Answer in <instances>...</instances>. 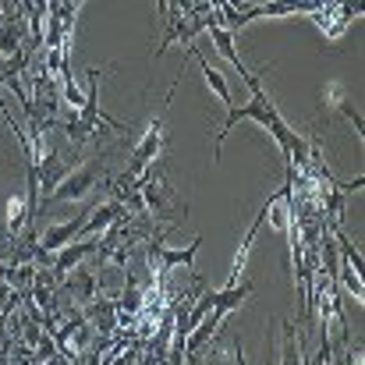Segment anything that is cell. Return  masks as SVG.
<instances>
[{"label": "cell", "instance_id": "cell-3", "mask_svg": "<svg viewBox=\"0 0 365 365\" xmlns=\"http://www.w3.org/2000/svg\"><path fill=\"white\" fill-rule=\"evenodd\" d=\"M163 118H153L149 128H145V135L138 138V145L131 149V156H128V167H124V174L128 178H138L153 160H160V149H163Z\"/></svg>", "mask_w": 365, "mask_h": 365}, {"label": "cell", "instance_id": "cell-10", "mask_svg": "<svg viewBox=\"0 0 365 365\" xmlns=\"http://www.w3.org/2000/svg\"><path fill=\"white\" fill-rule=\"evenodd\" d=\"M185 57H195V61H199V68H202V75H206V82H210V89H213L217 96H220V103H227V107H235V96H231V86H227V78H224L220 71H213V64L206 61V53L199 50V43H192Z\"/></svg>", "mask_w": 365, "mask_h": 365}, {"label": "cell", "instance_id": "cell-4", "mask_svg": "<svg viewBox=\"0 0 365 365\" xmlns=\"http://www.w3.org/2000/svg\"><path fill=\"white\" fill-rule=\"evenodd\" d=\"M100 82H103V68H89V93H86V100H82V107H78V121L89 124V128H100V121L110 124L114 131H131L124 121L118 118H110L107 110H100Z\"/></svg>", "mask_w": 365, "mask_h": 365}, {"label": "cell", "instance_id": "cell-6", "mask_svg": "<svg viewBox=\"0 0 365 365\" xmlns=\"http://www.w3.org/2000/svg\"><path fill=\"white\" fill-rule=\"evenodd\" d=\"M57 287H61V291H68V294H71V298H75V302L86 309V305L96 298V287H100V280H96V273H93L89 266H75V269H71V273H68V277H64Z\"/></svg>", "mask_w": 365, "mask_h": 365}, {"label": "cell", "instance_id": "cell-12", "mask_svg": "<svg viewBox=\"0 0 365 365\" xmlns=\"http://www.w3.org/2000/svg\"><path fill=\"white\" fill-rule=\"evenodd\" d=\"M351 362H362V348H359V344L351 348Z\"/></svg>", "mask_w": 365, "mask_h": 365}, {"label": "cell", "instance_id": "cell-5", "mask_svg": "<svg viewBox=\"0 0 365 365\" xmlns=\"http://www.w3.org/2000/svg\"><path fill=\"white\" fill-rule=\"evenodd\" d=\"M71 174V167H68V160L61 156V149L53 145V142H46V149H43V156H39V163H36V178H39V195L46 199L64 178Z\"/></svg>", "mask_w": 365, "mask_h": 365}, {"label": "cell", "instance_id": "cell-1", "mask_svg": "<svg viewBox=\"0 0 365 365\" xmlns=\"http://www.w3.org/2000/svg\"><path fill=\"white\" fill-rule=\"evenodd\" d=\"M248 89H252V100L245 103V107H231L227 110V118L224 124L217 128V138H213V160H220V145H224V138H227V131L235 128V124L242 121H259L266 131H269V124L280 118V110L273 107V100L262 93V82H259V75H248V82H245Z\"/></svg>", "mask_w": 365, "mask_h": 365}, {"label": "cell", "instance_id": "cell-8", "mask_svg": "<svg viewBox=\"0 0 365 365\" xmlns=\"http://www.w3.org/2000/svg\"><path fill=\"white\" fill-rule=\"evenodd\" d=\"M319 29L330 36V39H337V36H344V29L351 25V18L355 14H362V7L355 4V7H348V4H319Z\"/></svg>", "mask_w": 365, "mask_h": 365}, {"label": "cell", "instance_id": "cell-2", "mask_svg": "<svg viewBox=\"0 0 365 365\" xmlns=\"http://www.w3.org/2000/svg\"><path fill=\"white\" fill-rule=\"evenodd\" d=\"M100 174H103V163L100 160H89V163H82L78 170H71L43 202H39V213H36V220L50 210V206H57V202H78V199H86L93 188H96V181H100Z\"/></svg>", "mask_w": 365, "mask_h": 365}, {"label": "cell", "instance_id": "cell-11", "mask_svg": "<svg viewBox=\"0 0 365 365\" xmlns=\"http://www.w3.org/2000/svg\"><path fill=\"white\" fill-rule=\"evenodd\" d=\"M280 365H302V334L291 319H284V348H280Z\"/></svg>", "mask_w": 365, "mask_h": 365}, {"label": "cell", "instance_id": "cell-9", "mask_svg": "<svg viewBox=\"0 0 365 365\" xmlns=\"http://www.w3.org/2000/svg\"><path fill=\"white\" fill-rule=\"evenodd\" d=\"M206 32H210V39H213V46L220 50V57H227V61H231V64H235V68L242 71V78H245V82H248V75H252V71L245 68L242 53L235 50V36H231V32H227V29L220 25V14H217V11H213V14L206 18Z\"/></svg>", "mask_w": 365, "mask_h": 365}, {"label": "cell", "instance_id": "cell-13", "mask_svg": "<svg viewBox=\"0 0 365 365\" xmlns=\"http://www.w3.org/2000/svg\"><path fill=\"white\" fill-rule=\"evenodd\" d=\"M4 21H7V11H4V4H0V25H4Z\"/></svg>", "mask_w": 365, "mask_h": 365}, {"label": "cell", "instance_id": "cell-7", "mask_svg": "<svg viewBox=\"0 0 365 365\" xmlns=\"http://www.w3.org/2000/svg\"><path fill=\"white\" fill-rule=\"evenodd\" d=\"M82 316H86V323L93 327V330H100V337H110L114 330H118V302L114 298H93L86 309H82Z\"/></svg>", "mask_w": 365, "mask_h": 365}]
</instances>
